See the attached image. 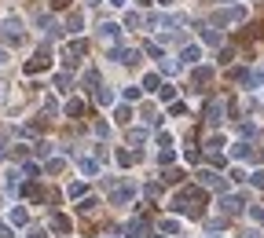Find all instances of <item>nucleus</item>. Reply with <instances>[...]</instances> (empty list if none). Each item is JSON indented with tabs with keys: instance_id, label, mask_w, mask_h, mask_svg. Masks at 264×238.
<instances>
[{
	"instance_id": "4c0bfd02",
	"label": "nucleus",
	"mask_w": 264,
	"mask_h": 238,
	"mask_svg": "<svg viewBox=\"0 0 264 238\" xmlns=\"http://www.w3.org/2000/svg\"><path fill=\"white\" fill-rule=\"evenodd\" d=\"M250 213H253V220H261V224H264V205H253Z\"/></svg>"
},
{
	"instance_id": "20e7f679",
	"label": "nucleus",
	"mask_w": 264,
	"mask_h": 238,
	"mask_svg": "<svg viewBox=\"0 0 264 238\" xmlns=\"http://www.w3.org/2000/svg\"><path fill=\"white\" fill-rule=\"evenodd\" d=\"M198 183H202V187H213V190H224V187H228V183H224V176L213 173V169H202V173H198Z\"/></svg>"
},
{
	"instance_id": "a878e982",
	"label": "nucleus",
	"mask_w": 264,
	"mask_h": 238,
	"mask_svg": "<svg viewBox=\"0 0 264 238\" xmlns=\"http://www.w3.org/2000/svg\"><path fill=\"white\" fill-rule=\"evenodd\" d=\"M253 150H250V143H239V147H235V161H242V158H250Z\"/></svg>"
},
{
	"instance_id": "58836bf2",
	"label": "nucleus",
	"mask_w": 264,
	"mask_h": 238,
	"mask_svg": "<svg viewBox=\"0 0 264 238\" xmlns=\"http://www.w3.org/2000/svg\"><path fill=\"white\" fill-rule=\"evenodd\" d=\"M73 4V0H52V7H55V11H63V7H70Z\"/></svg>"
},
{
	"instance_id": "4468645a",
	"label": "nucleus",
	"mask_w": 264,
	"mask_h": 238,
	"mask_svg": "<svg viewBox=\"0 0 264 238\" xmlns=\"http://www.w3.org/2000/svg\"><path fill=\"white\" fill-rule=\"evenodd\" d=\"M114 121H118V125H129V121H132V107H129V103H118V107H114Z\"/></svg>"
},
{
	"instance_id": "e433bc0d",
	"label": "nucleus",
	"mask_w": 264,
	"mask_h": 238,
	"mask_svg": "<svg viewBox=\"0 0 264 238\" xmlns=\"http://www.w3.org/2000/svg\"><path fill=\"white\" fill-rule=\"evenodd\" d=\"M176 231V220H162V235H173Z\"/></svg>"
},
{
	"instance_id": "7ed1b4c3",
	"label": "nucleus",
	"mask_w": 264,
	"mask_h": 238,
	"mask_svg": "<svg viewBox=\"0 0 264 238\" xmlns=\"http://www.w3.org/2000/svg\"><path fill=\"white\" fill-rule=\"evenodd\" d=\"M242 18H246L242 7H228V11H216L213 15V26H231V22H242Z\"/></svg>"
},
{
	"instance_id": "c756f323",
	"label": "nucleus",
	"mask_w": 264,
	"mask_h": 238,
	"mask_svg": "<svg viewBox=\"0 0 264 238\" xmlns=\"http://www.w3.org/2000/svg\"><path fill=\"white\" fill-rule=\"evenodd\" d=\"M143 194H147V198H158V194H162V183H147Z\"/></svg>"
},
{
	"instance_id": "49530a36",
	"label": "nucleus",
	"mask_w": 264,
	"mask_h": 238,
	"mask_svg": "<svg viewBox=\"0 0 264 238\" xmlns=\"http://www.w3.org/2000/svg\"><path fill=\"white\" fill-rule=\"evenodd\" d=\"M4 154H7V147H4V143H0V158H4Z\"/></svg>"
},
{
	"instance_id": "cd10ccee",
	"label": "nucleus",
	"mask_w": 264,
	"mask_h": 238,
	"mask_svg": "<svg viewBox=\"0 0 264 238\" xmlns=\"http://www.w3.org/2000/svg\"><path fill=\"white\" fill-rule=\"evenodd\" d=\"M33 150H37V154H41V158H48V154H52V143H48V139H41V143H37Z\"/></svg>"
},
{
	"instance_id": "f3484780",
	"label": "nucleus",
	"mask_w": 264,
	"mask_h": 238,
	"mask_svg": "<svg viewBox=\"0 0 264 238\" xmlns=\"http://www.w3.org/2000/svg\"><path fill=\"white\" fill-rule=\"evenodd\" d=\"M220 114H224V103L220 99H213L209 107H205V118H209V121H220Z\"/></svg>"
},
{
	"instance_id": "c9c22d12",
	"label": "nucleus",
	"mask_w": 264,
	"mask_h": 238,
	"mask_svg": "<svg viewBox=\"0 0 264 238\" xmlns=\"http://www.w3.org/2000/svg\"><path fill=\"white\" fill-rule=\"evenodd\" d=\"M139 92H143V88H136V84H129V88H125V99H139Z\"/></svg>"
},
{
	"instance_id": "6e6552de",
	"label": "nucleus",
	"mask_w": 264,
	"mask_h": 238,
	"mask_svg": "<svg viewBox=\"0 0 264 238\" xmlns=\"http://www.w3.org/2000/svg\"><path fill=\"white\" fill-rule=\"evenodd\" d=\"M110 55H114L118 62H125V66H136V62H139V52H136V48H110Z\"/></svg>"
},
{
	"instance_id": "79ce46f5",
	"label": "nucleus",
	"mask_w": 264,
	"mask_h": 238,
	"mask_svg": "<svg viewBox=\"0 0 264 238\" xmlns=\"http://www.w3.org/2000/svg\"><path fill=\"white\" fill-rule=\"evenodd\" d=\"M0 238H11V227H4V224H0Z\"/></svg>"
},
{
	"instance_id": "2f4dec72",
	"label": "nucleus",
	"mask_w": 264,
	"mask_h": 238,
	"mask_svg": "<svg viewBox=\"0 0 264 238\" xmlns=\"http://www.w3.org/2000/svg\"><path fill=\"white\" fill-rule=\"evenodd\" d=\"M96 205H99V202H96V198H84V202H81L77 209H81V213H92V209H96Z\"/></svg>"
},
{
	"instance_id": "c85d7f7f",
	"label": "nucleus",
	"mask_w": 264,
	"mask_h": 238,
	"mask_svg": "<svg viewBox=\"0 0 264 238\" xmlns=\"http://www.w3.org/2000/svg\"><path fill=\"white\" fill-rule=\"evenodd\" d=\"M158 95H162V99L169 103V99H173V95H176V88H173V84H162V88H158Z\"/></svg>"
},
{
	"instance_id": "9b49d317",
	"label": "nucleus",
	"mask_w": 264,
	"mask_h": 238,
	"mask_svg": "<svg viewBox=\"0 0 264 238\" xmlns=\"http://www.w3.org/2000/svg\"><path fill=\"white\" fill-rule=\"evenodd\" d=\"M70 227H73V224H70V216H63V213H55V216H52V231H55V235H70Z\"/></svg>"
},
{
	"instance_id": "ddd939ff",
	"label": "nucleus",
	"mask_w": 264,
	"mask_h": 238,
	"mask_svg": "<svg viewBox=\"0 0 264 238\" xmlns=\"http://www.w3.org/2000/svg\"><path fill=\"white\" fill-rule=\"evenodd\" d=\"M213 77V70H205V66H198V70L191 73V84H195V92H202V84Z\"/></svg>"
},
{
	"instance_id": "0eeeda50",
	"label": "nucleus",
	"mask_w": 264,
	"mask_h": 238,
	"mask_svg": "<svg viewBox=\"0 0 264 238\" xmlns=\"http://www.w3.org/2000/svg\"><path fill=\"white\" fill-rule=\"evenodd\" d=\"M88 52V41H70V48H66V66H77V55H84Z\"/></svg>"
},
{
	"instance_id": "c03bdc74",
	"label": "nucleus",
	"mask_w": 264,
	"mask_h": 238,
	"mask_svg": "<svg viewBox=\"0 0 264 238\" xmlns=\"http://www.w3.org/2000/svg\"><path fill=\"white\" fill-rule=\"evenodd\" d=\"M242 238H261L257 231H242Z\"/></svg>"
},
{
	"instance_id": "f03ea898",
	"label": "nucleus",
	"mask_w": 264,
	"mask_h": 238,
	"mask_svg": "<svg viewBox=\"0 0 264 238\" xmlns=\"http://www.w3.org/2000/svg\"><path fill=\"white\" fill-rule=\"evenodd\" d=\"M4 37H7V44H22V41H26L18 15H7V18H4Z\"/></svg>"
},
{
	"instance_id": "423d86ee",
	"label": "nucleus",
	"mask_w": 264,
	"mask_h": 238,
	"mask_svg": "<svg viewBox=\"0 0 264 238\" xmlns=\"http://www.w3.org/2000/svg\"><path fill=\"white\" fill-rule=\"evenodd\" d=\"M220 209H224L228 216H235V213L246 209V202H242V194H224V198H220Z\"/></svg>"
},
{
	"instance_id": "b1692460",
	"label": "nucleus",
	"mask_w": 264,
	"mask_h": 238,
	"mask_svg": "<svg viewBox=\"0 0 264 238\" xmlns=\"http://www.w3.org/2000/svg\"><path fill=\"white\" fill-rule=\"evenodd\" d=\"M125 26H132V30L143 26V15H139V11H129V15H125Z\"/></svg>"
},
{
	"instance_id": "412c9836",
	"label": "nucleus",
	"mask_w": 264,
	"mask_h": 238,
	"mask_svg": "<svg viewBox=\"0 0 264 238\" xmlns=\"http://www.w3.org/2000/svg\"><path fill=\"white\" fill-rule=\"evenodd\" d=\"M77 30H81V15L73 11L70 18H66V33H77Z\"/></svg>"
},
{
	"instance_id": "bb28decb",
	"label": "nucleus",
	"mask_w": 264,
	"mask_h": 238,
	"mask_svg": "<svg viewBox=\"0 0 264 238\" xmlns=\"http://www.w3.org/2000/svg\"><path fill=\"white\" fill-rule=\"evenodd\" d=\"M55 88H59V92H70V73H59V77H55Z\"/></svg>"
},
{
	"instance_id": "a19ab883",
	"label": "nucleus",
	"mask_w": 264,
	"mask_h": 238,
	"mask_svg": "<svg viewBox=\"0 0 264 238\" xmlns=\"http://www.w3.org/2000/svg\"><path fill=\"white\" fill-rule=\"evenodd\" d=\"M30 238H48V235H44L41 227H33V231H30Z\"/></svg>"
},
{
	"instance_id": "39448f33",
	"label": "nucleus",
	"mask_w": 264,
	"mask_h": 238,
	"mask_svg": "<svg viewBox=\"0 0 264 238\" xmlns=\"http://www.w3.org/2000/svg\"><path fill=\"white\" fill-rule=\"evenodd\" d=\"M132 194H136V187H129V183H121L110 190V205H129L132 202Z\"/></svg>"
},
{
	"instance_id": "2eb2a0df",
	"label": "nucleus",
	"mask_w": 264,
	"mask_h": 238,
	"mask_svg": "<svg viewBox=\"0 0 264 238\" xmlns=\"http://www.w3.org/2000/svg\"><path fill=\"white\" fill-rule=\"evenodd\" d=\"M125 235H129V238H143V235H147V224H143V220H129V224H125Z\"/></svg>"
},
{
	"instance_id": "f704fd0d",
	"label": "nucleus",
	"mask_w": 264,
	"mask_h": 238,
	"mask_svg": "<svg viewBox=\"0 0 264 238\" xmlns=\"http://www.w3.org/2000/svg\"><path fill=\"white\" fill-rule=\"evenodd\" d=\"M26 176H41V165H33V161H26V169H22Z\"/></svg>"
},
{
	"instance_id": "a211bd4d",
	"label": "nucleus",
	"mask_w": 264,
	"mask_h": 238,
	"mask_svg": "<svg viewBox=\"0 0 264 238\" xmlns=\"http://www.w3.org/2000/svg\"><path fill=\"white\" fill-rule=\"evenodd\" d=\"M162 183H184V173H180V169H165V173H162Z\"/></svg>"
},
{
	"instance_id": "a18cd8bd",
	"label": "nucleus",
	"mask_w": 264,
	"mask_h": 238,
	"mask_svg": "<svg viewBox=\"0 0 264 238\" xmlns=\"http://www.w3.org/2000/svg\"><path fill=\"white\" fill-rule=\"evenodd\" d=\"M136 4H139V7H150V0H136Z\"/></svg>"
},
{
	"instance_id": "6ab92c4d",
	"label": "nucleus",
	"mask_w": 264,
	"mask_h": 238,
	"mask_svg": "<svg viewBox=\"0 0 264 238\" xmlns=\"http://www.w3.org/2000/svg\"><path fill=\"white\" fill-rule=\"evenodd\" d=\"M66 114H70V118H81V114H84V103H81V99H70V103H66Z\"/></svg>"
},
{
	"instance_id": "7c9ffc66",
	"label": "nucleus",
	"mask_w": 264,
	"mask_h": 238,
	"mask_svg": "<svg viewBox=\"0 0 264 238\" xmlns=\"http://www.w3.org/2000/svg\"><path fill=\"white\" fill-rule=\"evenodd\" d=\"M209 150H213V154H220V150H224V136H213L209 139Z\"/></svg>"
},
{
	"instance_id": "1a4fd4ad",
	"label": "nucleus",
	"mask_w": 264,
	"mask_h": 238,
	"mask_svg": "<svg viewBox=\"0 0 264 238\" xmlns=\"http://www.w3.org/2000/svg\"><path fill=\"white\" fill-rule=\"evenodd\" d=\"M52 59H48V52H41V55H33L30 62H26V73H41V70H48Z\"/></svg>"
},
{
	"instance_id": "5701e85b",
	"label": "nucleus",
	"mask_w": 264,
	"mask_h": 238,
	"mask_svg": "<svg viewBox=\"0 0 264 238\" xmlns=\"http://www.w3.org/2000/svg\"><path fill=\"white\" fill-rule=\"evenodd\" d=\"M26 220H30V216H26V209H22V205H18V209H11V224H18V227H22Z\"/></svg>"
},
{
	"instance_id": "dca6fc26",
	"label": "nucleus",
	"mask_w": 264,
	"mask_h": 238,
	"mask_svg": "<svg viewBox=\"0 0 264 238\" xmlns=\"http://www.w3.org/2000/svg\"><path fill=\"white\" fill-rule=\"evenodd\" d=\"M136 161H139V154H136V150H118V165H121V169L136 165Z\"/></svg>"
},
{
	"instance_id": "f257e3e1",
	"label": "nucleus",
	"mask_w": 264,
	"mask_h": 238,
	"mask_svg": "<svg viewBox=\"0 0 264 238\" xmlns=\"http://www.w3.org/2000/svg\"><path fill=\"white\" fill-rule=\"evenodd\" d=\"M202 202H205L202 187H184L180 194L173 198V209L176 213H187V216H202Z\"/></svg>"
},
{
	"instance_id": "f8f14e48",
	"label": "nucleus",
	"mask_w": 264,
	"mask_h": 238,
	"mask_svg": "<svg viewBox=\"0 0 264 238\" xmlns=\"http://www.w3.org/2000/svg\"><path fill=\"white\" fill-rule=\"evenodd\" d=\"M198 59H202V48H195V44H187L180 52V62H187V66H195Z\"/></svg>"
},
{
	"instance_id": "de8ad7c7",
	"label": "nucleus",
	"mask_w": 264,
	"mask_h": 238,
	"mask_svg": "<svg viewBox=\"0 0 264 238\" xmlns=\"http://www.w3.org/2000/svg\"><path fill=\"white\" fill-rule=\"evenodd\" d=\"M110 4H118V7H121V4H125V0H110Z\"/></svg>"
},
{
	"instance_id": "473e14b6",
	"label": "nucleus",
	"mask_w": 264,
	"mask_h": 238,
	"mask_svg": "<svg viewBox=\"0 0 264 238\" xmlns=\"http://www.w3.org/2000/svg\"><path fill=\"white\" fill-rule=\"evenodd\" d=\"M63 165H66L63 158H52V161H48V173H63Z\"/></svg>"
},
{
	"instance_id": "4be33fe9",
	"label": "nucleus",
	"mask_w": 264,
	"mask_h": 238,
	"mask_svg": "<svg viewBox=\"0 0 264 238\" xmlns=\"http://www.w3.org/2000/svg\"><path fill=\"white\" fill-rule=\"evenodd\" d=\"M81 169H84L88 176H96V173H99V161H92V158H81Z\"/></svg>"
},
{
	"instance_id": "393cba45",
	"label": "nucleus",
	"mask_w": 264,
	"mask_h": 238,
	"mask_svg": "<svg viewBox=\"0 0 264 238\" xmlns=\"http://www.w3.org/2000/svg\"><path fill=\"white\" fill-rule=\"evenodd\" d=\"M202 41H205V44H220V33H216V30H209V26H205V30H202Z\"/></svg>"
},
{
	"instance_id": "37998d69",
	"label": "nucleus",
	"mask_w": 264,
	"mask_h": 238,
	"mask_svg": "<svg viewBox=\"0 0 264 238\" xmlns=\"http://www.w3.org/2000/svg\"><path fill=\"white\" fill-rule=\"evenodd\" d=\"M7 62V48H0V66H4Z\"/></svg>"
},
{
	"instance_id": "ea45409f",
	"label": "nucleus",
	"mask_w": 264,
	"mask_h": 238,
	"mask_svg": "<svg viewBox=\"0 0 264 238\" xmlns=\"http://www.w3.org/2000/svg\"><path fill=\"white\" fill-rule=\"evenodd\" d=\"M246 179H253L257 187H264V173H253V176H246Z\"/></svg>"
},
{
	"instance_id": "aec40b11",
	"label": "nucleus",
	"mask_w": 264,
	"mask_h": 238,
	"mask_svg": "<svg viewBox=\"0 0 264 238\" xmlns=\"http://www.w3.org/2000/svg\"><path fill=\"white\" fill-rule=\"evenodd\" d=\"M143 88H147V92H158V88H162V81H158V73H147V77H143Z\"/></svg>"
},
{
	"instance_id": "72a5a7b5",
	"label": "nucleus",
	"mask_w": 264,
	"mask_h": 238,
	"mask_svg": "<svg viewBox=\"0 0 264 238\" xmlns=\"http://www.w3.org/2000/svg\"><path fill=\"white\" fill-rule=\"evenodd\" d=\"M158 158H162V165H173V158H176V154H173V147H165Z\"/></svg>"
},
{
	"instance_id": "9d476101",
	"label": "nucleus",
	"mask_w": 264,
	"mask_h": 238,
	"mask_svg": "<svg viewBox=\"0 0 264 238\" xmlns=\"http://www.w3.org/2000/svg\"><path fill=\"white\" fill-rule=\"evenodd\" d=\"M118 37H121V30L114 22H107V26H99V41L103 44H118Z\"/></svg>"
}]
</instances>
